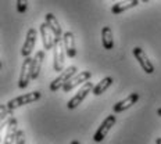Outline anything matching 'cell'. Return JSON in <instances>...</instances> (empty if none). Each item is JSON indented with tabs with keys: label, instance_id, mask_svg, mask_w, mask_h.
Returning a JSON list of instances; mask_svg holds the SVG:
<instances>
[{
	"label": "cell",
	"instance_id": "obj_8",
	"mask_svg": "<svg viewBox=\"0 0 161 144\" xmlns=\"http://www.w3.org/2000/svg\"><path fill=\"white\" fill-rule=\"evenodd\" d=\"M133 56H135V58L137 60L139 65L142 67V69L147 73V75H152V73H154V65L152 64V61L149 60V57L146 56V53L143 51V49L135 47V49H133Z\"/></svg>",
	"mask_w": 161,
	"mask_h": 144
},
{
	"label": "cell",
	"instance_id": "obj_20",
	"mask_svg": "<svg viewBox=\"0 0 161 144\" xmlns=\"http://www.w3.org/2000/svg\"><path fill=\"white\" fill-rule=\"evenodd\" d=\"M15 6H17V11L19 14H24L28 10V0H15Z\"/></svg>",
	"mask_w": 161,
	"mask_h": 144
},
{
	"label": "cell",
	"instance_id": "obj_13",
	"mask_svg": "<svg viewBox=\"0 0 161 144\" xmlns=\"http://www.w3.org/2000/svg\"><path fill=\"white\" fill-rule=\"evenodd\" d=\"M63 45L65 49V54L69 58H74L76 56V47H75V36L72 32H65L63 36Z\"/></svg>",
	"mask_w": 161,
	"mask_h": 144
},
{
	"label": "cell",
	"instance_id": "obj_14",
	"mask_svg": "<svg viewBox=\"0 0 161 144\" xmlns=\"http://www.w3.org/2000/svg\"><path fill=\"white\" fill-rule=\"evenodd\" d=\"M18 122H17L15 118L10 119L8 125H7V130H6V136H4V143L3 144H15V139L17 135H18Z\"/></svg>",
	"mask_w": 161,
	"mask_h": 144
},
{
	"label": "cell",
	"instance_id": "obj_23",
	"mask_svg": "<svg viewBox=\"0 0 161 144\" xmlns=\"http://www.w3.org/2000/svg\"><path fill=\"white\" fill-rule=\"evenodd\" d=\"M71 144H80V143L78 141V140H72V141H71Z\"/></svg>",
	"mask_w": 161,
	"mask_h": 144
},
{
	"label": "cell",
	"instance_id": "obj_25",
	"mask_svg": "<svg viewBox=\"0 0 161 144\" xmlns=\"http://www.w3.org/2000/svg\"><path fill=\"white\" fill-rule=\"evenodd\" d=\"M140 2H143V3H149L150 0H140Z\"/></svg>",
	"mask_w": 161,
	"mask_h": 144
},
{
	"label": "cell",
	"instance_id": "obj_12",
	"mask_svg": "<svg viewBox=\"0 0 161 144\" xmlns=\"http://www.w3.org/2000/svg\"><path fill=\"white\" fill-rule=\"evenodd\" d=\"M137 100H139V94L137 93H130V94L126 97V99H124L122 101L117 103L113 107V111L115 114H119V112H124L125 109L130 108L135 103H137Z\"/></svg>",
	"mask_w": 161,
	"mask_h": 144
},
{
	"label": "cell",
	"instance_id": "obj_4",
	"mask_svg": "<svg viewBox=\"0 0 161 144\" xmlns=\"http://www.w3.org/2000/svg\"><path fill=\"white\" fill-rule=\"evenodd\" d=\"M115 122H117V116L115 115H108L107 116V118L102 122V125L99 126V129H97V132L95 133V136H93V141H96V143L103 141V140L106 139V136L108 135L110 129L115 125Z\"/></svg>",
	"mask_w": 161,
	"mask_h": 144
},
{
	"label": "cell",
	"instance_id": "obj_19",
	"mask_svg": "<svg viewBox=\"0 0 161 144\" xmlns=\"http://www.w3.org/2000/svg\"><path fill=\"white\" fill-rule=\"evenodd\" d=\"M13 115V109H10L7 104H0V119H2V128L8 125Z\"/></svg>",
	"mask_w": 161,
	"mask_h": 144
},
{
	"label": "cell",
	"instance_id": "obj_1",
	"mask_svg": "<svg viewBox=\"0 0 161 144\" xmlns=\"http://www.w3.org/2000/svg\"><path fill=\"white\" fill-rule=\"evenodd\" d=\"M76 73H78V68H76L75 65H69L67 69H64L63 72H60V75L50 83V86H49L50 92H57V90L63 89L65 83L68 82L74 75H76Z\"/></svg>",
	"mask_w": 161,
	"mask_h": 144
},
{
	"label": "cell",
	"instance_id": "obj_15",
	"mask_svg": "<svg viewBox=\"0 0 161 144\" xmlns=\"http://www.w3.org/2000/svg\"><path fill=\"white\" fill-rule=\"evenodd\" d=\"M43 60H45V51H43V50H39V51L35 54V57L32 58V65H31V69H32V80L38 79V76H39V73H40V69H42Z\"/></svg>",
	"mask_w": 161,
	"mask_h": 144
},
{
	"label": "cell",
	"instance_id": "obj_11",
	"mask_svg": "<svg viewBox=\"0 0 161 144\" xmlns=\"http://www.w3.org/2000/svg\"><path fill=\"white\" fill-rule=\"evenodd\" d=\"M46 19V24L49 25V28L52 29L53 35H54V40L56 42H63V31H61V26H60V22L57 21V18L54 17V14L52 13H47L45 15Z\"/></svg>",
	"mask_w": 161,
	"mask_h": 144
},
{
	"label": "cell",
	"instance_id": "obj_3",
	"mask_svg": "<svg viewBox=\"0 0 161 144\" xmlns=\"http://www.w3.org/2000/svg\"><path fill=\"white\" fill-rule=\"evenodd\" d=\"M93 89H95V88H93V83H90L89 80H88L86 83H83L82 88H80L78 92H76V94L74 96L68 103H67V108H68V109L76 108V107H78L80 103H82L83 100H85V97L88 96L90 92H93Z\"/></svg>",
	"mask_w": 161,
	"mask_h": 144
},
{
	"label": "cell",
	"instance_id": "obj_7",
	"mask_svg": "<svg viewBox=\"0 0 161 144\" xmlns=\"http://www.w3.org/2000/svg\"><path fill=\"white\" fill-rule=\"evenodd\" d=\"M92 78V72L90 71H83V72H78L76 75H74L71 79L68 80V82L64 85V88H63V90H64L65 93H68V92H71L72 89H75L76 86H79L80 83H86L88 80Z\"/></svg>",
	"mask_w": 161,
	"mask_h": 144
},
{
	"label": "cell",
	"instance_id": "obj_5",
	"mask_svg": "<svg viewBox=\"0 0 161 144\" xmlns=\"http://www.w3.org/2000/svg\"><path fill=\"white\" fill-rule=\"evenodd\" d=\"M32 58L31 57H26L22 62L21 67V72H19V78H18V88L19 89H25L29 85V82L32 80Z\"/></svg>",
	"mask_w": 161,
	"mask_h": 144
},
{
	"label": "cell",
	"instance_id": "obj_17",
	"mask_svg": "<svg viewBox=\"0 0 161 144\" xmlns=\"http://www.w3.org/2000/svg\"><path fill=\"white\" fill-rule=\"evenodd\" d=\"M102 45L104 50H113L114 49V39H113V31L110 26L102 28Z\"/></svg>",
	"mask_w": 161,
	"mask_h": 144
},
{
	"label": "cell",
	"instance_id": "obj_22",
	"mask_svg": "<svg viewBox=\"0 0 161 144\" xmlns=\"http://www.w3.org/2000/svg\"><path fill=\"white\" fill-rule=\"evenodd\" d=\"M156 144H161V137H157L156 139Z\"/></svg>",
	"mask_w": 161,
	"mask_h": 144
},
{
	"label": "cell",
	"instance_id": "obj_2",
	"mask_svg": "<svg viewBox=\"0 0 161 144\" xmlns=\"http://www.w3.org/2000/svg\"><path fill=\"white\" fill-rule=\"evenodd\" d=\"M42 97V93L40 92H31V93H26V94H21L15 99L10 100L7 103V107L10 109L14 111L15 108H19L22 105H26V104H31V103H35Z\"/></svg>",
	"mask_w": 161,
	"mask_h": 144
},
{
	"label": "cell",
	"instance_id": "obj_6",
	"mask_svg": "<svg viewBox=\"0 0 161 144\" xmlns=\"http://www.w3.org/2000/svg\"><path fill=\"white\" fill-rule=\"evenodd\" d=\"M64 45L63 42H56L54 47H53V67H54L56 72H63L64 68Z\"/></svg>",
	"mask_w": 161,
	"mask_h": 144
},
{
	"label": "cell",
	"instance_id": "obj_18",
	"mask_svg": "<svg viewBox=\"0 0 161 144\" xmlns=\"http://www.w3.org/2000/svg\"><path fill=\"white\" fill-rule=\"evenodd\" d=\"M113 82H114V80H113L111 76H106L104 79H102V80H100V82L95 86V89H93V94H95V96H102L103 93H104L106 90L113 85Z\"/></svg>",
	"mask_w": 161,
	"mask_h": 144
},
{
	"label": "cell",
	"instance_id": "obj_16",
	"mask_svg": "<svg viewBox=\"0 0 161 144\" xmlns=\"http://www.w3.org/2000/svg\"><path fill=\"white\" fill-rule=\"evenodd\" d=\"M140 0H122V2H118L111 7V13L113 14H121L124 13L125 10L133 8L136 6H139Z\"/></svg>",
	"mask_w": 161,
	"mask_h": 144
},
{
	"label": "cell",
	"instance_id": "obj_21",
	"mask_svg": "<svg viewBox=\"0 0 161 144\" xmlns=\"http://www.w3.org/2000/svg\"><path fill=\"white\" fill-rule=\"evenodd\" d=\"M15 144H26L25 143V133L22 130H18V135L15 139Z\"/></svg>",
	"mask_w": 161,
	"mask_h": 144
},
{
	"label": "cell",
	"instance_id": "obj_10",
	"mask_svg": "<svg viewBox=\"0 0 161 144\" xmlns=\"http://www.w3.org/2000/svg\"><path fill=\"white\" fill-rule=\"evenodd\" d=\"M39 33H40V38H42V42H43V47L45 50H52L54 47V35H53L52 29L49 28V25L46 24H42L39 26Z\"/></svg>",
	"mask_w": 161,
	"mask_h": 144
},
{
	"label": "cell",
	"instance_id": "obj_24",
	"mask_svg": "<svg viewBox=\"0 0 161 144\" xmlns=\"http://www.w3.org/2000/svg\"><path fill=\"white\" fill-rule=\"evenodd\" d=\"M157 114H158V116H161V108L157 109Z\"/></svg>",
	"mask_w": 161,
	"mask_h": 144
},
{
	"label": "cell",
	"instance_id": "obj_9",
	"mask_svg": "<svg viewBox=\"0 0 161 144\" xmlns=\"http://www.w3.org/2000/svg\"><path fill=\"white\" fill-rule=\"evenodd\" d=\"M36 39H38V32H36V29L35 28H29L28 32H26V38H25V42H24V46H22V49H21V54L24 56V58L31 56V53L33 51V49H35Z\"/></svg>",
	"mask_w": 161,
	"mask_h": 144
}]
</instances>
